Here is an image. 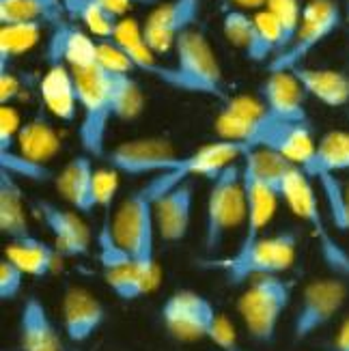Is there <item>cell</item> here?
Returning <instances> with one entry per match:
<instances>
[{
	"instance_id": "obj_6",
	"label": "cell",
	"mask_w": 349,
	"mask_h": 351,
	"mask_svg": "<svg viewBox=\"0 0 349 351\" xmlns=\"http://www.w3.org/2000/svg\"><path fill=\"white\" fill-rule=\"evenodd\" d=\"M246 218V196L241 166L233 164L224 169L216 179H211L205 209V231L203 248L214 256L237 224H244Z\"/></svg>"
},
{
	"instance_id": "obj_20",
	"label": "cell",
	"mask_w": 349,
	"mask_h": 351,
	"mask_svg": "<svg viewBox=\"0 0 349 351\" xmlns=\"http://www.w3.org/2000/svg\"><path fill=\"white\" fill-rule=\"evenodd\" d=\"M20 351H65L60 330L37 295H28L18 317Z\"/></svg>"
},
{
	"instance_id": "obj_7",
	"label": "cell",
	"mask_w": 349,
	"mask_h": 351,
	"mask_svg": "<svg viewBox=\"0 0 349 351\" xmlns=\"http://www.w3.org/2000/svg\"><path fill=\"white\" fill-rule=\"evenodd\" d=\"M345 24L343 7L337 0H309L302 11V24L291 45L267 63V71H293Z\"/></svg>"
},
{
	"instance_id": "obj_33",
	"label": "cell",
	"mask_w": 349,
	"mask_h": 351,
	"mask_svg": "<svg viewBox=\"0 0 349 351\" xmlns=\"http://www.w3.org/2000/svg\"><path fill=\"white\" fill-rule=\"evenodd\" d=\"M265 9L274 15V20L280 24L285 39H287V48H289L300 24H302V11H304V5H302L300 0H267Z\"/></svg>"
},
{
	"instance_id": "obj_3",
	"label": "cell",
	"mask_w": 349,
	"mask_h": 351,
	"mask_svg": "<svg viewBox=\"0 0 349 351\" xmlns=\"http://www.w3.org/2000/svg\"><path fill=\"white\" fill-rule=\"evenodd\" d=\"M298 256V235L293 231H280L276 235H263L246 248H237L229 256H209L199 263L205 269L220 271L226 285L241 287L254 278L282 276L291 269Z\"/></svg>"
},
{
	"instance_id": "obj_43",
	"label": "cell",
	"mask_w": 349,
	"mask_h": 351,
	"mask_svg": "<svg viewBox=\"0 0 349 351\" xmlns=\"http://www.w3.org/2000/svg\"><path fill=\"white\" fill-rule=\"evenodd\" d=\"M343 20L349 26V0H345V3H343Z\"/></svg>"
},
{
	"instance_id": "obj_13",
	"label": "cell",
	"mask_w": 349,
	"mask_h": 351,
	"mask_svg": "<svg viewBox=\"0 0 349 351\" xmlns=\"http://www.w3.org/2000/svg\"><path fill=\"white\" fill-rule=\"evenodd\" d=\"M35 211L45 224V228L54 237V248L63 258H80L91 254V243H93V235H91L88 224L80 218L82 213L65 209L56 203L43 201L37 198Z\"/></svg>"
},
{
	"instance_id": "obj_18",
	"label": "cell",
	"mask_w": 349,
	"mask_h": 351,
	"mask_svg": "<svg viewBox=\"0 0 349 351\" xmlns=\"http://www.w3.org/2000/svg\"><path fill=\"white\" fill-rule=\"evenodd\" d=\"M241 179H244L246 218H244V235H241L237 248H246L263 237L267 224L274 218L280 198L259 175H254L244 164H241Z\"/></svg>"
},
{
	"instance_id": "obj_34",
	"label": "cell",
	"mask_w": 349,
	"mask_h": 351,
	"mask_svg": "<svg viewBox=\"0 0 349 351\" xmlns=\"http://www.w3.org/2000/svg\"><path fill=\"white\" fill-rule=\"evenodd\" d=\"M97 65H101L108 71H117V73H134L136 71L130 56L121 50L112 39L97 41Z\"/></svg>"
},
{
	"instance_id": "obj_35",
	"label": "cell",
	"mask_w": 349,
	"mask_h": 351,
	"mask_svg": "<svg viewBox=\"0 0 349 351\" xmlns=\"http://www.w3.org/2000/svg\"><path fill=\"white\" fill-rule=\"evenodd\" d=\"M24 278L26 274L15 263H11L9 258L3 256V261H0V300L13 302L18 298L24 289Z\"/></svg>"
},
{
	"instance_id": "obj_31",
	"label": "cell",
	"mask_w": 349,
	"mask_h": 351,
	"mask_svg": "<svg viewBox=\"0 0 349 351\" xmlns=\"http://www.w3.org/2000/svg\"><path fill=\"white\" fill-rule=\"evenodd\" d=\"M0 171L13 175L15 179L35 181V183H45V181L56 179L54 173L45 164L28 160V158H24L20 151H15V149L7 151V154H0Z\"/></svg>"
},
{
	"instance_id": "obj_8",
	"label": "cell",
	"mask_w": 349,
	"mask_h": 351,
	"mask_svg": "<svg viewBox=\"0 0 349 351\" xmlns=\"http://www.w3.org/2000/svg\"><path fill=\"white\" fill-rule=\"evenodd\" d=\"M110 169L128 177H158L181 175L186 154L181 156L177 147L166 138H134L119 143L104 158ZM188 179V177H186Z\"/></svg>"
},
{
	"instance_id": "obj_5",
	"label": "cell",
	"mask_w": 349,
	"mask_h": 351,
	"mask_svg": "<svg viewBox=\"0 0 349 351\" xmlns=\"http://www.w3.org/2000/svg\"><path fill=\"white\" fill-rule=\"evenodd\" d=\"M293 295V282L282 276H263L246 285L237 300V311L248 337L256 343H274L280 319Z\"/></svg>"
},
{
	"instance_id": "obj_32",
	"label": "cell",
	"mask_w": 349,
	"mask_h": 351,
	"mask_svg": "<svg viewBox=\"0 0 349 351\" xmlns=\"http://www.w3.org/2000/svg\"><path fill=\"white\" fill-rule=\"evenodd\" d=\"M222 30L224 37L229 39L235 48L244 52L250 43L254 30V15L246 13L244 9H226L222 15Z\"/></svg>"
},
{
	"instance_id": "obj_11",
	"label": "cell",
	"mask_w": 349,
	"mask_h": 351,
	"mask_svg": "<svg viewBox=\"0 0 349 351\" xmlns=\"http://www.w3.org/2000/svg\"><path fill=\"white\" fill-rule=\"evenodd\" d=\"M97 243V261L101 267V276L110 291L123 302H134L145 298L149 291L145 289L139 271H136L132 254L121 246L112 233V220L106 216L95 235Z\"/></svg>"
},
{
	"instance_id": "obj_16",
	"label": "cell",
	"mask_w": 349,
	"mask_h": 351,
	"mask_svg": "<svg viewBox=\"0 0 349 351\" xmlns=\"http://www.w3.org/2000/svg\"><path fill=\"white\" fill-rule=\"evenodd\" d=\"M194 186L186 179L162 192L154 203V218L158 237L166 243H177L188 237L194 216Z\"/></svg>"
},
{
	"instance_id": "obj_10",
	"label": "cell",
	"mask_w": 349,
	"mask_h": 351,
	"mask_svg": "<svg viewBox=\"0 0 349 351\" xmlns=\"http://www.w3.org/2000/svg\"><path fill=\"white\" fill-rule=\"evenodd\" d=\"M218 315L214 302L192 289L173 291L160 308L164 330L177 341H207Z\"/></svg>"
},
{
	"instance_id": "obj_44",
	"label": "cell",
	"mask_w": 349,
	"mask_h": 351,
	"mask_svg": "<svg viewBox=\"0 0 349 351\" xmlns=\"http://www.w3.org/2000/svg\"><path fill=\"white\" fill-rule=\"evenodd\" d=\"M78 3H82V0H63V5H65V11H69L71 7H75Z\"/></svg>"
},
{
	"instance_id": "obj_23",
	"label": "cell",
	"mask_w": 349,
	"mask_h": 351,
	"mask_svg": "<svg viewBox=\"0 0 349 351\" xmlns=\"http://www.w3.org/2000/svg\"><path fill=\"white\" fill-rule=\"evenodd\" d=\"M293 75L306 90V95L320 104L330 108H343L349 104V75L345 71L302 65L293 69Z\"/></svg>"
},
{
	"instance_id": "obj_22",
	"label": "cell",
	"mask_w": 349,
	"mask_h": 351,
	"mask_svg": "<svg viewBox=\"0 0 349 351\" xmlns=\"http://www.w3.org/2000/svg\"><path fill=\"white\" fill-rule=\"evenodd\" d=\"M5 258L18 265L26 276L33 278H48L58 269L63 256L52 243H45L43 239L28 235L22 239H13L5 248Z\"/></svg>"
},
{
	"instance_id": "obj_14",
	"label": "cell",
	"mask_w": 349,
	"mask_h": 351,
	"mask_svg": "<svg viewBox=\"0 0 349 351\" xmlns=\"http://www.w3.org/2000/svg\"><path fill=\"white\" fill-rule=\"evenodd\" d=\"M108 311L104 302L84 287H67L60 300V324L69 343L82 345L104 328Z\"/></svg>"
},
{
	"instance_id": "obj_40",
	"label": "cell",
	"mask_w": 349,
	"mask_h": 351,
	"mask_svg": "<svg viewBox=\"0 0 349 351\" xmlns=\"http://www.w3.org/2000/svg\"><path fill=\"white\" fill-rule=\"evenodd\" d=\"M115 15H125L132 7H158L160 0H101Z\"/></svg>"
},
{
	"instance_id": "obj_19",
	"label": "cell",
	"mask_w": 349,
	"mask_h": 351,
	"mask_svg": "<svg viewBox=\"0 0 349 351\" xmlns=\"http://www.w3.org/2000/svg\"><path fill=\"white\" fill-rule=\"evenodd\" d=\"M95 173V160L86 154H78L63 166V171L54 179L58 196L67 201V205L73 211L82 213V216H91L97 209Z\"/></svg>"
},
{
	"instance_id": "obj_41",
	"label": "cell",
	"mask_w": 349,
	"mask_h": 351,
	"mask_svg": "<svg viewBox=\"0 0 349 351\" xmlns=\"http://www.w3.org/2000/svg\"><path fill=\"white\" fill-rule=\"evenodd\" d=\"M332 351H349V317L343 322V326L339 328L335 343H332Z\"/></svg>"
},
{
	"instance_id": "obj_15",
	"label": "cell",
	"mask_w": 349,
	"mask_h": 351,
	"mask_svg": "<svg viewBox=\"0 0 349 351\" xmlns=\"http://www.w3.org/2000/svg\"><path fill=\"white\" fill-rule=\"evenodd\" d=\"M45 60L48 65H65L71 71L91 69L97 65V41L80 26L63 20L50 30Z\"/></svg>"
},
{
	"instance_id": "obj_29",
	"label": "cell",
	"mask_w": 349,
	"mask_h": 351,
	"mask_svg": "<svg viewBox=\"0 0 349 351\" xmlns=\"http://www.w3.org/2000/svg\"><path fill=\"white\" fill-rule=\"evenodd\" d=\"M43 33V24H3L0 26V71H7L15 56L33 50Z\"/></svg>"
},
{
	"instance_id": "obj_37",
	"label": "cell",
	"mask_w": 349,
	"mask_h": 351,
	"mask_svg": "<svg viewBox=\"0 0 349 351\" xmlns=\"http://www.w3.org/2000/svg\"><path fill=\"white\" fill-rule=\"evenodd\" d=\"M119 190V173L115 169H97L95 173V201L97 209H110Z\"/></svg>"
},
{
	"instance_id": "obj_9",
	"label": "cell",
	"mask_w": 349,
	"mask_h": 351,
	"mask_svg": "<svg viewBox=\"0 0 349 351\" xmlns=\"http://www.w3.org/2000/svg\"><path fill=\"white\" fill-rule=\"evenodd\" d=\"M347 302V282L339 276H326L311 280L300 295L293 313L291 334L293 341L302 343L315 337L335 319Z\"/></svg>"
},
{
	"instance_id": "obj_17",
	"label": "cell",
	"mask_w": 349,
	"mask_h": 351,
	"mask_svg": "<svg viewBox=\"0 0 349 351\" xmlns=\"http://www.w3.org/2000/svg\"><path fill=\"white\" fill-rule=\"evenodd\" d=\"M306 97V90L293 71H267V78L259 86V99L265 104L267 112L289 123H309Z\"/></svg>"
},
{
	"instance_id": "obj_2",
	"label": "cell",
	"mask_w": 349,
	"mask_h": 351,
	"mask_svg": "<svg viewBox=\"0 0 349 351\" xmlns=\"http://www.w3.org/2000/svg\"><path fill=\"white\" fill-rule=\"evenodd\" d=\"M175 63L164 65L160 63L154 78L166 86H171L181 93L192 95H207L220 104L229 99L224 73L218 63V56L211 48L209 39L201 30H188L175 43Z\"/></svg>"
},
{
	"instance_id": "obj_21",
	"label": "cell",
	"mask_w": 349,
	"mask_h": 351,
	"mask_svg": "<svg viewBox=\"0 0 349 351\" xmlns=\"http://www.w3.org/2000/svg\"><path fill=\"white\" fill-rule=\"evenodd\" d=\"M41 99L45 110L60 121H73L78 117V90L69 67L65 65H48V71L43 73L41 84Z\"/></svg>"
},
{
	"instance_id": "obj_26",
	"label": "cell",
	"mask_w": 349,
	"mask_h": 351,
	"mask_svg": "<svg viewBox=\"0 0 349 351\" xmlns=\"http://www.w3.org/2000/svg\"><path fill=\"white\" fill-rule=\"evenodd\" d=\"M65 15L63 0H0V24L56 26Z\"/></svg>"
},
{
	"instance_id": "obj_38",
	"label": "cell",
	"mask_w": 349,
	"mask_h": 351,
	"mask_svg": "<svg viewBox=\"0 0 349 351\" xmlns=\"http://www.w3.org/2000/svg\"><path fill=\"white\" fill-rule=\"evenodd\" d=\"M207 341L214 343L220 351H241L239 349V343H237L235 328H233V324L222 313L218 315V319H216L214 328H211Z\"/></svg>"
},
{
	"instance_id": "obj_42",
	"label": "cell",
	"mask_w": 349,
	"mask_h": 351,
	"mask_svg": "<svg viewBox=\"0 0 349 351\" xmlns=\"http://www.w3.org/2000/svg\"><path fill=\"white\" fill-rule=\"evenodd\" d=\"M229 3L237 5L239 9H259L261 11V7H265L267 0H229Z\"/></svg>"
},
{
	"instance_id": "obj_25",
	"label": "cell",
	"mask_w": 349,
	"mask_h": 351,
	"mask_svg": "<svg viewBox=\"0 0 349 351\" xmlns=\"http://www.w3.org/2000/svg\"><path fill=\"white\" fill-rule=\"evenodd\" d=\"M341 173L349 175V132L332 130L317 141L315 158L306 175L320 181L324 177H337Z\"/></svg>"
},
{
	"instance_id": "obj_1",
	"label": "cell",
	"mask_w": 349,
	"mask_h": 351,
	"mask_svg": "<svg viewBox=\"0 0 349 351\" xmlns=\"http://www.w3.org/2000/svg\"><path fill=\"white\" fill-rule=\"evenodd\" d=\"M241 164L259 175L267 186L278 194L280 201L289 207L300 220H304L317 239V248L324 265L332 276L349 278V250L332 235L330 220L324 216L320 196L313 186V179L300 166L285 160L282 156L267 149H248Z\"/></svg>"
},
{
	"instance_id": "obj_27",
	"label": "cell",
	"mask_w": 349,
	"mask_h": 351,
	"mask_svg": "<svg viewBox=\"0 0 349 351\" xmlns=\"http://www.w3.org/2000/svg\"><path fill=\"white\" fill-rule=\"evenodd\" d=\"M58 134L43 114H37L22 125L18 136V151L33 162L45 164L58 154Z\"/></svg>"
},
{
	"instance_id": "obj_12",
	"label": "cell",
	"mask_w": 349,
	"mask_h": 351,
	"mask_svg": "<svg viewBox=\"0 0 349 351\" xmlns=\"http://www.w3.org/2000/svg\"><path fill=\"white\" fill-rule=\"evenodd\" d=\"M201 15V0H166L149 11L143 35L158 56L175 50L177 39L192 30Z\"/></svg>"
},
{
	"instance_id": "obj_36",
	"label": "cell",
	"mask_w": 349,
	"mask_h": 351,
	"mask_svg": "<svg viewBox=\"0 0 349 351\" xmlns=\"http://www.w3.org/2000/svg\"><path fill=\"white\" fill-rule=\"evenodd\" d=\"M22 130V121L18 110L11 106H0V154L13 151V147L18 145V136Z\"/></svg>"
},
{
	"instance_id": "obj_39",
	"label": "cell",
	"mask_w": 349,
	"mask_h": 351,
	"mask_svg": "<svg viewBox=\"0 0 349 351\" xmlns=\"http://www.w3.org/2000/svg\"><path fill=\"white\" fill-rule=\"evenodd\" d=\"M20 80L11 69L0 71V104L3 106H11L13 99L20 95Z\"/></svg>"
},
{
	"instance_id": "obj_4",
	"label": "cell",
	"mask_w": 349,
	"mask_h": 351,
	"mask_svg": "<svg viewBox=\"0 0 349 351\" xmlns=\"http://www.w3.org/2000/svg\"><path fill=\"white\" fill-rule=\"evenodd\" d=\"M75 80L80 104V128L78 141L82 145V154L93 160L106 158V138H108L110 121H115V104L110 88V73L101 65L91 69L71 71Z\"/></svg>"
},
{
	"instance_id": "obj_24",
	"label": "cell",
	"mask_w": 349,
	"mask_h": 351,
	"mask_svg": "<svg viewBox=\"0 0 349 351\" xmlns=\"http://www.w3.org/2000/svg\"><path fill=\"white\" fill-rule=\"evenodd\" d=\"M0 231L9 241L33 235L28 226L24 192L18 179L5 171H0Z\"/></svg>"
},
{
	"instance_id": "obj_28",
	"label": "cell",
	"mask_w": 349,
	"mask_h": 351,
	"mask_svg": "<svg viewBox=\"0 0 349 351\" xmlns=\"http://www.w3.org/2000/svg\"><path fill=\"white\" fill-rule=\"evenodd\" d=\"M110 73L112 104H115V121H134L145 110V95L134 73Z\"/></svg>"
},
{
	"instance_id": "obj_30",
	"label": "cell",
	"mask_w": 349,
	"mask_h": 351,
	"mask_svg": "<svg viewBox=\"0 0 349 351\" xmlns=\"http://www.w3.org/2000/svg\"><path fill=\"white\" fill-rule=\"evenodd\" d=\"M71 20H78L84 24V28L91 35L97 37L99 41L104 39H112L115 30L121 22L119 15H115L108 7H106L101 0H82L75 7L67 11Z\"/></svg>"
}]
</instances>
